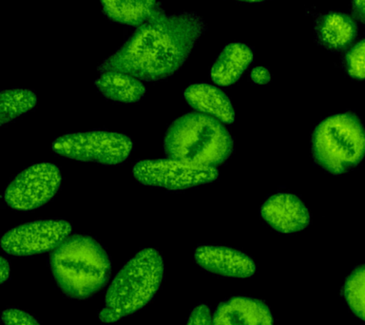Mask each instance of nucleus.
<instances>
[{
	"instance_id": "obj_21",
	"label": "nucleus",
	"mask_w": 365,
	"mask_h": 325,
	"mask_svg": "<svg viewBox=\"0 0 365 325\" xmlns=\"http://www.w3.org/2000/svg\"><path fill=\"white\" fill-rule=\"evenodd\" d=\"M2 321L5 325H40L30 314L16 308L3 311Z\"/></svg>"
},
{
	"instance_id": "obj_15",
	"label": "nucleus",
	"mask_w": 365,
	"mask_h": 325,
	"mask_svg": "<svg viewBox=\"0 0 365 325\" xmlns=\"http://www.w3.org/2000/svg\"><path fill=\"white\" fill-rule=\"evenodd\" d=\"M252 61L253 53L247 45L231 43L225 46L211 67V79L222 87L232 85L241 78Z\"/></svg>"
},
{
	"instance_id": "obj_22",
	"label": "nucleus",
	"mask_w": 365,
	"mask_h": 325,
	"mask_svg": "<svg viewBox=\"0 0 365 325\" xmlns=\"http://www.w3.org/2000/svg\"><path fill=\"white\" fill-rule=\"evenodd\" d=\"M185 325H213L210 307L207 304H200L194 308Z\"/></svg>"
},
{
	"instance_id": "obj_26",
	"label": "nucleus",
	"mask_w": 365,
	"mask_h": 325,
	"mask_svg": "<svg viewBox=\"0 0 365 325\" xmlns=\"http://www.w3.org/2000/svg\"><path fill=\"white\" fill-rule=\"evenodd\" d=\"M240 1H245V2H262V1H264V0H240Z\"/></svg>"
},
{
	"instance_id": "obj_17",
	"label": "nucleus",
	"mask_w": 365,
	"mask_h": 325,
	"mask_svg": "<svg viewBox=\"0 0 365 325\" xmlns=\"http://www.w3.org/2000/svg\"><path fill=\"white\" fill-rule=\"evenodd\" d=\"M105 16L111 21L139 27L154 13L157 0H100Z\"/></svg>"
},
{
	"instance_id": "obj_11",
	"label": "nucleus",
	"mask_w": 365,
	"mask_h": 325,
	"mask_svg": "<svg viewBox=\"0 0 365 325\" xmlns=\"http://www.w3.org/2000/svg\"><path fill=\"white\" fill-rule=\"evenodd\" d=\"M197 264L208 272L232 278H250L256 267L250 257L241 251L215 245H201L195 250Z\"/></svg>"
},
{
	"instance_id": "obj_25",
	"label": "nucleus",
	"mask_w": 365,
	"mask_h": 325,
	"mask_svg": "<svg viewBox=\"0 0 365 325\" xmlns=\"http://www.w3.org/2000/svg\"><path fill=\"white\" fill-rule=\"evenodd\" d=\"M9 277H10V264L7 259L2 257L1 258V284H4L5 282L8 281Z\"/></svg>"
},
{
	"instance_id": "obj_23",
	"label": "nucleus",
	"mask_w": 365,
	"mask_h": 325,
	"mask_svg": "<svg viewBox=\"0 0 365 325\" xmlns=\"http://www.w3.org/2000/svg\"><path fill=\"white\" fill-rule=\"evenodd\" d=\"M250 78L255 84H268L271 80L269 71L264 67H256L251 71Z\"/></svg>"
},
{
	"instance_id": "obj_14",
	"label": "nucleus",
	"mask_w": 365,
	"mask_h": 325,
	"mask_svg": "<svg viewBox=\"0 0 365 325\" xmlns=\"http://www.w3.org/2000/svg\"><path fill=\"white\" fill-rule=\"evenodd\" d=\"M184 98L197 113L207 114L224 124H231L235 118L233 105L227 94L212 85L194 84L185 88Z\"/></svg>"
},
{
	"instance_id": "obj_6",
	"label": "nucleus",
	"mask_w": 365,
	"mask_h": 325,
	"mask_svg": "<svg viewBox=\"0 0 365 325\" xmlns=\"http://www.w3.org/2000/svg\"><path fill=\"white\" fill-rule=\"evenodd\" d=\"M51 148L54 153L66 158L118 165L128 159L133 141L125 134L93 130L66 134L57 138Z\"/></svg>"
},
{
	"instance_id": "obj_5",
	"label": "nucleus",
	"mask_w": 365,
	"mask_h": 325,
	"mask_svg": "<svg viewBox=\"0 0 365 325\" xmlns=\"http://www.w3.org/2000/svg\"><path fill=\"white\" fill-rule=\"evenodd\" d=\"M312 153L317 165L327 172H346L364 158V125L350 113L328 117L314 130Z\"/></svg>"
},
{
	"instance_id": "obj_24",
	"label": "nucleus",
	"mask_w": 365,
	"mask_h": 325,
	"mask_svg": "<svg viewBox=\"0 0 365 325\" xmlns=\"http://www.w3.org/2000/svg\"><path fill=\"white\" fill-rule=\"evenodd\" d=\"M353 17L365 25V0H352Z\"/></svg>"
},
{
	"instance_id": "obj_4",
	"label": "nucleus",
	"mask_w": 365,
	"mask_h": 325,
	"mask_svg": "<svg viewBox=\"0 0 365 325\" xmlns=\"http://www.w3.org/2000/svg\"><path fill=\"white\" fill-rule=\"evenodd\" d=\"M164 277V261L158 251L145 248L137 253L114 277L106 294L99 319L115 324L133 315L153 299Z\"/></svg>"
},
{
	"instance_id": "obj_18",
	"label": "nucleus",
	"mask_w": 365,
	"mask_h": 325,
	"mask_svg": "<svg viewBox=\"0 0 365 325\" xmlns=\"http://www.w3.org/2000/svg\"><path fill=\"white\" fill-rule=\"evenodd\" d=\"M36 96L34 91L16 88L1 91V107H0V119L1 125L13 121L33 110L36 105Z\"/></svg>"
},
{
	"instance_id": "obj_13",
	"label": "nucleus",
	"mask_w": 365,
	"mask_h": 325,
	"mask_svg": "<svg viewBox=\"0 0 365 325\" xmlns=\"http://www.w3.org/2000/svg\"><path fill=\"white\" fill-rule=\"evenodd\" d=\"M315 30L319 44L333 51L346 50L358 36L355 19L336 11L319 16L316 21Z\"/></svg>"
},
{
	"instance_id": "obj_19",
	"label": "nucleus",
	"mask_w": 365,
	"mask_h": 325,
	"mask_svg": "<svg viewBox=\"0 0 365 325\" xmlns=\"http://www.w3.org/2000/svg\"><path fill=\"white\" fill-rule=\"evenodd\" d=\"M344 296L351 311L365 321V264L356 267L344 285Z\"/></svg>"
},
{
	"instance_id": "obj_12",
	"label": "nucleus",
	"mask_w": 365,
	"mask_h": 325,
	"mask_svg": "<svg viewBox=\"0 0 365 325\" xmlns=\"http://www.w3.org/2000/svg\"><path fill=\"white\" fill-rule=\"evenodd\" d=\"M213 325H273V319L264 302L247 296H235L217 307Z\"/></svg>"
},
{
	"instance_id": "obj_10",
	"label": "nucleus",
	"mask_w": 365,
	"mask_h": 325,
	"mask_svg": "<svg viewBox=\"0 0 365 325\" xmlns=\"http://www.w3.org/2000/svg\"><path fill=\"white\" fill-rule=\"evenodd\" d=\"M264 221L278 232H298L310 224V213L304 202L289 193L269 197L261 208Z\"/></svg>"
},
{
	"instance_id": "obj_8",
	"label": "nucleus",
	"mask_w": 365,
	"mask_h": 325,
	"mask_svg": "<svg viewBox=\"0 0 365 325\" xmlns=\"http://www.w3.org/2000/svg\"><path fill=\"white\" fill-rule=\"evenodd\" d=\"M61 174L56 165L42 162L26 168L6 188L4 200L16 210H36L47 204L59 190Z\"/></svg>"
},
{
	"instance_id": "obj_3",
	"label": "nucleus",
	"mask_w": 365,
	"mask_h": 325,
	"mask_svg": "<svg viewBox=\"0 0 365 325\" xmlns=\"http://www.w3.org/2000/svg\"><path fill=\"white\" fill-rule=\"evenodd\" d=\"M224 123L207 114H185L168 128L164 150L168 158L217 167L232 153L233 140Z\"/></svg>"
},
{
	"instance_id": "obj_16",
	"label": "nucleus",
	"mask_w": 365,
	"mask_h": 325,
	"mask_svg": "<svg viewBox=\"0 0 365 325\" xmlns=\"http://www.w3.org/2000/svg\"><path fill=\"white\" fill-rule=\"evenodd\" d=\"M96 86L106 98L116 102H137L145 93L141 80L121 71H104L96 80Z\"/></svg>"
},
{
	"instance_id": "obj_7",
	"label": "nucleus",
	"mask_w": 365,
	"mask_h": 325,
	"mask_svg": "<svg viewBox=\"0 0 365 325\" xmlns=\"http://www.w3.org/2000/svg\"><path fill=\"white\" fill-rule=\"evenodd\" d=\"M134 178L150 187L168 190H184L216 181V167L190 164L181 160L168 158L144 160L133 167Z\"/></svg>"
},
{
	"instance_id": "obj_9",
	"label": "nucleus",
	"mask_w": 365,
	"mask_h": 325,
	"mask_svg": "<svg viewBox=\"0 0 365 325\" xmlns=\"http://www.w3.org/2000/svg\"><path fill=\"white\" fill-rule=\"evenodd\" d=\"M71 225L63 220H43L13 228L1 239V247L14 256H31L53 251L67 237Z\"/></svg>"
},
{
	"instance_id": "obj_1",
	"label": "nucleus",
	"mask_w": 365,
	"mask_h": 325,
	"mask_svg": "<svg viewBox=\"0 0 365 325\" xmlns=\"http://www.w3.org/2000/svg\"><path fill=\"white\" fill-rule=\"evenodd\" d=\"M205 31L204 20L198 14H167L159 4L98 71H121L145 81L167 78L184 65Z\"/></svg>"
},
{
	"instance_id": "obj_20",
	"label": "nucleus",
	"mask_w": 365,
	"mask_h": 325,
	"mask_svg": "<svg viewBox=\"0 0 365 325\" xmlns=\"http://www.w3.org/2000/svg\"><path fill=\"white\" fill-rule=\"evenodd\" d=\"M344 67L353 78L365 79V39L348 50L344 57Z\"/></svg>"
},
{
	"instance_id": "obj_2",
	"label": "nucleus",
	"mask_w": 365,
	"mask_h": 325,
	"mask_svg": "<svg viewBox=\"0 0 365 325\" xmlns=\"http://www.w3.org/2000/svg\"><path fill=\"white\" fill-rule=\"evenodd\" d=\"M50 267L54 281L71 299H85L108 284L111 264L107 252L91 237H67L51 251Z\"/></svg>"
}]
</instances>
